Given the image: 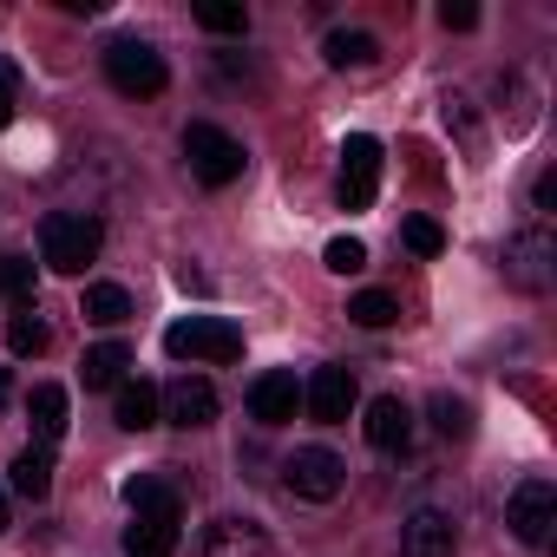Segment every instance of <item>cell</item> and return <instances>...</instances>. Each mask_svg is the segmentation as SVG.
Wrapping results in <instances>:
<instances>
[{"label": "cell", "instance_id": "8fae6325", "mask_svg": "<svg viewBox=\"0 0 557 557\" xmlns=\"http://www.w3.org/2000/svg\"><path fill=\"white\" fill-rule=\"evenodd\" d=\"M158 420H171V426H210L216 420V387L203 381V374H177L164 394H158Z\"/></svg>", "mask_w": 557, "mask_h": 557}, {"label": "cell", "instance_id": "ba28073f", "mask_svg": "<svg viewBox=\"0 0 557 557\" xmlns=\"http://www.w3.org/2000/svg\"><path fill=\"white\" fill-rule=\"evenodd\" d=\"M355 400H361V387H355V368H342V361L315 368L309 387H302V407H309V420H322V426H342V420L355 413Z\"/></svg>", "mask_w": 557, "mask_h": 557}, {"label": "cell", "instance_id": "4dcf8cb0", "mask_svg": "<svg viewBox=\"0 0 557 557\" xmlns=\"http://www.w3.org/2000/svg\"><path fill=\"white\" fill-rule=\"evenodd\" d=\"M446 125H453V132H459L466 145H479V125H472V112H466V99H459V92L446 99Z\"/></svg>", "mask_w": 557, "mask_h": 557}, {"label": "cell", "instance_id": "7402d4cb", "mask_svg": "<svg viewBox=\"0 0 557 557\" xmlns=\"http://www.w3.org/2000/svg\"><path fill=\"white\" fill-rule=\"evenodd\" d=\"M132 315V296L119 289V283H92L86 289V322H99V329H119Z\"/></svg>", "mask_w": 557, "mask_h": 557}, {"label": "cell", "instance_id": "30bf717a", "mask_svg": "<svg viewBox=\"0 0 557 557\" xmlns=\"http://www.w3.org/2000/svg\"><path fill=\"white\" fill-rule=\"evenodd\" d=\"M249 413H256L262 426H289V420L302 413V381H296V368L256 374V381H249Z\"/></svg>", "mask_w": 557, "mask_h": 557}, {"label": "cell", "instance_id": "1f68e13d", "mask_svg": "<svg viewBox=\"0 0 557 557\" xmlns=\"http://www.w3.org/2000/svg\"><path fill=\"white\" fill-rule=\"evenodd\" d=\"M8 119H14V66L0 60V132H8Z\"/></svg>", "mask_w": 557, "mask_h": 557}, {"label": "cell", "instance_id": "d6a6232c", "mask_svg": "<svg viewBox=\"0 0 557 557\" xmlns=\"http://www.w3.org/2000/svg\"><path fill=\"white\" fill-rule=\"evenodd\" d=\"M14 524V511H8V485H0V531H8Z\"/></svg>", "mask_w": 557, "mask_h": 557}, {"label": "cell", "instance_id": "4316f807", "mask_svg": "<svg viewBox=\"0 0 557 557\" xmlns=\"http://www.w3.org/2000/svg\"><path fill=\"white\" fill-rule=\"evenodd\" d=\"M400 236H407V249H413V256H440V249H446V230H440L433 216H407V223H400Z\"/></svg>", "mask_w": 557, "mask_h": 557}, {"label": "cell", "instance_id": "ffe728a7", "mask_svg": "<svg viewBox=\"0 0 557 557\" xmlns=\"http://www.w3.org/2000/svg\"><path fill=\"white\" fill-rule=\"evenodd\" d=\"M125 505H132V518H184V498L164 479H132L125 485Z\"/></svg>", "mask_w": 557, "mask_h": 557}, {"label": "cell", "instance_id": "cb8c5ba5", "mask_svg": "<svg viewBox=\"0 0 557 557\" xmlns=\"http://www.w3.org/2000/svg\"><path fill=\"white\" fill-rule=\"evenodd\" d=\"M8 348H14V355H40V348H47V322H40L34 302L14 309V322H8Z\"/></svg>", "mask_w": 557, "mask_h": 557}, {"label": "cell", "instance_id": "f546056e", "mask_svg": "<svg viewBox=\"0 0 557 557\" xmlns=\"http://www.w3.org/2000/svg\"><path fill=\"white\" fill-rule=\"evenodd\" d=\"M440 27H446V34H472V27H479V8H472V0H446V8H440Z\"/></svg>", "mask_w": 557, "mask_h": 557}, {"label": "cell", "instance_id": "ac0fdd59", "mask_svg": "<svg viewBox=\"0 0 557 557\" xmlns=\"http://www.w3.org/2000/svg\"><path fill=\"white\" fill-rule=\"evenodd\" d=\"M184 518H132L125 524V557H171Z\"/></svg>", "mask_w": 557, "mask_h": 557}, {"label": "cell", "instance_id": "52a82bcc", "mask_svg": "<svg viewBox=\"0 0 557 557\" xmlns=\"http://www.w3.org/2000/svg\"><path fill=\"white\" fill-rule=\"evenodd\" d=\"M550 275H557V243H550V230H518V236L505 243V283L524 289V296H544Z\"/></svg>", "mask_w": 557, "mask_h": 557}, {"label": "cell", "instance_id": "7a4b0ae2", "mask_svg": "<svg viewBox=\"0 0 557 557\" xmlns=\"http://www.w3.org/2000/svg\"><path fill=\"white\" fill-rule=\"evenodd\" d=\"M164 348H171L177 361L223 368V361H236V355H243V329H236V322H223V315H184V322H171V329H164Z\"/></svg>", "mask_w": 557, "mask_h": 557}, {"label": "cell", "instance_id": "836d02e7", "mask_svg": "<svg viewBox=\"0 0 557 557\" xmlns=\"http://www.w3.org/2000/svg\"><path fill=\"white\" fill-rule=\"evenodd\" d=\"M0 407H8V368H0Z\"/></svg>", "mask_w": 557, "mask_h": 557}, {"label": "cell", "instance_id": "5b68a950", "mask_svg": "<svg viewBox=\"0 0 557 557\" xmlns=\"http://www.w3.org/2000/svg\"><path fill=\"white\" fill-rule=\"evenodd\" d=\"M283 485H289L296 498H309V505H329V498H342L348 466H342V453H329V446H296L289 466H283Z\"/></svg>", "mask_w": 557, "mask_h": 557}, {"label": "cell", "instance_id": "7c38bea8", "mask_svg": "<svg viewBox=\"0 0 557 557\" xmlns=\"http://www.w3.org/2000/svg\"><path fill=\"white\" fill-rule=\"evenodd\" d=\"M197 557H269V531H262L256 518L223 511V518H210V524H203Z\"/></svg>", "mask_w": 557, "mask_h": 557}, {"label": "cell", "instance_id": "8992f818", "mask_svg": "<svg viewBox=\"0 0 557 557\" xmlns=\"http://www.w3.org/2000/svg\"><path fill=\"white\" fill-rule=\"evenodd\" d=\"M505 524H511V537H518V544H544V537H550V524H557V485H550L544 472L518 479V485H511V498H505Z\"/></svg>", "mask_w": 557, "mask_h": 557}, {"label": "cell", "instance_id": "d4e9b609", "mask_svg": "<svg viewBox=\"0 0 557 557\" xmlns=\"http://www.w3.org/2000/svg\"><path fill=\"white\" fill-rule=\"evenodd\" d=\"M433 426H440L446 440H472V407L453 400V394H433Z\"/></svg>", "mask_w": 557, "mask_h": 557}, {"label": "cell", "instance_id": "4fadbf2b", "mask_svg": "<svg viewBox=\"0 0 557 557\" xmlns=\"http://www.w3.org/2000/svg\"><path fill=\"white\" fill-rule=\"evenodd\" d=\"M361 426H368V446H374V453H387V459L413 446V407H407L400 394L368 400V420H361Z\"/></svg>", "mask_w": 557, "mask_h": 557}, {"label": "cell", "instance_id": "d6986e66", "mask_svg": "<svg viewBox=\"0 0 557 557\" xmlns=\"http://www.w3.org/2000/svg\"><path fill=\"white\" fill-rule=\"evenodd\" d=\"M112 413H119V426H125V433H145V426H158V387H151V381H119V400H112Z\"/></svg>", "mask_w": 557, "mask_h": 557}, {"label": "cell", "instance_id": "3957f363", "mask_svg": "<svg viewBox=\"0 0 557 557\" xmlns=\"http://www.w3.org/2000/svg\"><path fill=\"white\" fill-rule=\"evenodd\" d=\"M106 79H112V92H125V99H158L164 79H171V66H164V53H158L151 40H112V47H106Z\"/></svg>", "mask_w": 557, "mask_h": 557}, {"label": "cell", "instance_id": "6da1fadb", "mask_svg": "<svg viewBox=\"0 0 557 557\" xmlns=\"http://www.w3.org/2000/svg\"><path fill=\"white\" fill-rule=\"evenodd\" d=\"M99 243H106V223L92 210H53L40 223V262L53 275H86V262H99Z\"/></svg>", "mask_w": 557, "mask_h": 557}, {"label": "cell", "instance_id": "9a60e30c", "mask_svg": "<svg viewBox=\"0 0 557 557\" xmlns=\"http://www.w3.org/2000/svg\"><path fill=\"white\" fill-rule=\"evenodd\" d=\"M27 420H34V446H53V440H66V426H73V407H66V387H53V381H40V387L27 394Z\"/></svg>", "mask_w": 557, "mask_h": 557}, {"label": "cell", "instance_id": "484cf974", "mask_svg": "<svg viewBox=\"0 0 557 557\" xmlns=\"http://www.w3.org/2000/svg\"><path fill=\"white\" fill-rule=\"evenodd\" d=\"M322 262H329L335 275H361V269H368V243H361V236H335V243L322 249Z\"/></svg>", "mask_w": 557, "mask_h": 557}, {"label": "cell", "instance_id": "83f0119b", "mask_svg": "<svg viewBox=\"0 0 557 557\" xmlns=\"http://www.w3.org/2000/svg\"><path fill=\"white\" fill-rule=\"evenodd\" d=\"M203 34H249V8H197Z\"/></svg>", "mask_w": 557, "mask_h": 557}, {"label": "cell", "instance_id": "e0dca14e", "mask_svg": "<svg viewBox=\"0 0 557 557\" xmlns=\"http://www.w3.org/2000/svg\"><path fill=\"white\" fill-rule=\"evenodd\" d=\"M8 485L21 492V498H47L53 492V446H27V453H14V466H8Z\"/></svg>", "mask_w": 557, "mask_h": 557}, {"label": "cell", "instance_id": "603a6c76", "mask_svg": "<svg viewBox=\"0 0 557 557\" xmlns=\"http://www.w3.org/2000/svg\"><path fill=\"white\" fill-rule=\"evenodd\" d=\"M348 322H361V329H387V322H400V302H394L387 289H361V296L348 302Z\"/></svg>", "mask_w": 557, "mask_h": 557}, {"label": "cell", "instance_id": "277c9868", "mask_svg": "<svg viewBox=\"0 0 557 557\" xmlns=\"http://www.w3.org/2000/svg\"><path fill=\"white\" fill-rule=\"evenodd\" d=\"M184 158H190V171H197V184H210V190H223V184H236L243 177V145L223 132V125H190L184 132Z\"/></svg>", "mask_w": 557, "mask_h": 557}, {"label": "cell", "instance_id": "f1b7e54d", "mask_svg": "<svg viewBox=\"0 0 557 557\" xmlns=\"http://www.w3.org/2000/svg\"><path fill=\"white\" fill-rule=\"evenodd\" d=\"M27 289H34V262L27 256H0V296H21L27 302Z\"/></svg>", "mask_w": 557, "mask_h": 557}, {"label": "cell", "instance_id": "44dd1931", "mask_svg": "<svg viewBox=\"0 0 557 557\" xmlns=\"http://www.w3.org/2000/svg\"><path fill=\"white\" fill-rule=\"evenodd\" d=\"M125 368H132V348H125V342H99V348H86V387H119Z\"/></svg>", "mask_w": 557, "mask_h": 557}, {"label": "cell", "instance_id": "9c48e42d", "mask_svg": "<svg viewBox=\"0 0 557 557\" xmlns=\"http://www.w3.org/2000/svg\"><path fill=\"white\" fill-rule=\"evenodd\" d=\"M381 190V145L368 132H355L342 145V210H368Z\"/></svg>", "mask_w": 557, "mask_h": 557}, {"label": "cell", "instance_id": "2e32d148", "mask_svg": "<svg viewBox=\"0 0 557 557\" xmlns=\"http://www.w3.org/2000/svg\"><path fill=\"white\" fill-rule=\"evenodd\" d=\"M322 60H329L335 73H361V66H374V60H381V40H374V34H361V27H335V34L322 40Z\"/></svg>", "mask_w": 557, "mask_h": 557}, {"label": "cell", "instance_id": "5bb4252c", "mask_svg": "<svg viewBox=\"0 0 557 557\" xmlns=\"http://www.w3.org/2000/svg\"><path fill=\"white\" fill-rule=\"evenodd\" d=\"M453 544H459V524H453L446 511H433V505L407 511V524H400V557H453Z\"/></svg>", "mask_w": 557, "mask_h": 557}]
</instances>
